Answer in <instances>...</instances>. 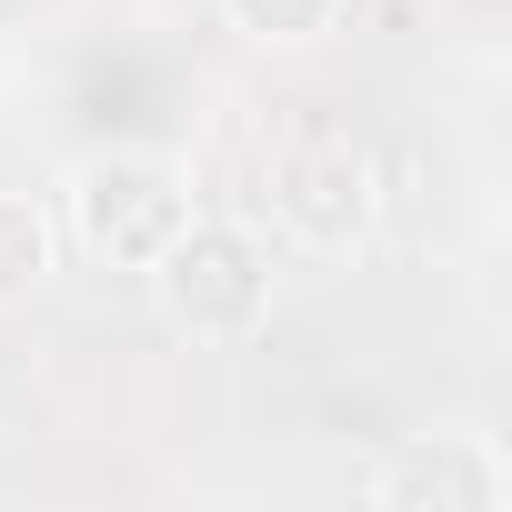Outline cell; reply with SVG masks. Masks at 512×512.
Listing matches in <instances>:
<instances>
[{"mask_svg": "<svg viewBox=\"0 0 512 512\" xmlns=\"http://www.w3.org/2000/svg\"><path fill=\"white\" fill-rule=\"evenodd\" d=\"M151 302L181 342H251L272 322V241L251 221L191 211L161 251H151Z\"/></svg>", "mask_w": 512, "mask_h": 512, "instance_id": "cell-1", "label": "cell"}, {"mask_svg": "<svg viewBox=\"0 0 512 512\" xmlns=\"http://www.w3.org/2000/svg\"><path fill=\"white\" fill-rule=\"evenodd\" d=\"M51 262H61V221H51V201L0 191V312H21V302L51 282Z\"/></svg>", "mask_w": 512, "mask_h": 512, "instance_id": "cell-5", "label": "cell"}, {"mask_svg": "<svg viewBox=\"0 0 512 512\" xmlns=\"http://www.w3.org/2000/svg\"><path fill=\"white\" fill-rule=\"evenodd\" d=\"M262 201L292 251H362L382 211V161L342 121H292L262 161Z\"/></svg>", "mask_w": 512, "mask_h": 512, "instance_id": "cell-3", "label": "cell"}, {"mask_svg": "<svg viewBox=\"0 0 512 512\" xmlns=\"http://www.w3.org/2000/svg\"><path fill=\"white\" fill-rule=\"evenodd\" d=\"M191 211H201V201H191V171H181L171 151H131V141H111V151L71 161L51 221H61L71 251H91V262H111V272H151V251H161Z\"/></svg>", "mask_w": 512, "mask_h": 512, "instance_id": "cell-2", "label": "cell"}, {"mask_svg": "<svg viewBox=\"0 0 512 512\" xmlns=\"http://www.w3.org/2000/svg\"><path fill=\"white\" fill-rule=\"evenodd\" d=\"M221 21L262 51H302V41H332L352 21V0H221Z\"/></svg>", "mask_w": 512, "mask_h": 512, "instance_id": "cell-6", "label": "cell"}, {"mask_svg": "<svg viewBox=\"0 0 512 512\" xmlns=\"http://www.w3.org/2000/svg\"><path fill=\"white\" fill-rule=\"evenodd\" d=\"M372 512H502L512 502V462L492 432H402L372 472H362Z\"/></svg>", "mask_w": 512, "mask_h": 512, "instance_id": "cell-4", "label": "cell"}]
</instances>
